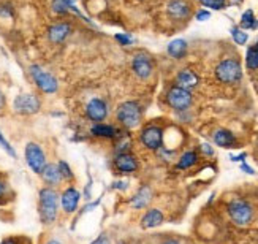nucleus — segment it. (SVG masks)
Segmentation results:
<instances>
[{
    "label": "nucleus",
    "instance_id": "9b49d317",
    "mask_svg": "<svg viewBox=\"0 0 258 244\" xmlns=\"http://www.w3.org/2000/svg\"><path fill=\"white\" fill-rule=\"evenodd\" d=\"M81 192L78 191L75 186H67L63 191L60 192V198H59V203H60V209L62 213L67 216H72L75 214L78 209H80V203H81Z\"/></svg>",
    "mask_w": 258,
    "mask_h": 244
},
{
    "label": "nucleus",
    "instance_id": "2eb2a0df",
    "mask_svg": "<svg viewBox=\"0 0 258 244\" xmlns=\"http://www.w3.org/2000/svg\"><path fill=\"white\" fill-rule=\"evenodd\" d=\"M154 198V191L149 184H141L138 187V191L132 195V198L128 200V203L133 209L137 211H143L146 208H149L151 202Z\"/></svg>",
    "mask_w": 258,
    "mask_h": 244
},
{
    "label": "nucleus",
    "instance_id": "c9c22d12",
    "mask_svg": "<svg viewBox=\"0 0 258 244\" xmlns=\"http://www.w3.org/2000/svg\"><path fill=\"white\" fill-rule=\"evenodd\" d=\"M91 244H111V236H109V233L103 231V233H100V235L92 239Z\"/></svg>",
    "mask_w": 258,
    "mask_h": 244
},
{
    "label": "nucleus",
    "instance_id": "c756f323",
    "mask_svg": "<svg viewBox=\"0 0 258 244\" xmlns=\"http://www.w3.org/2000/svg\"><path fill=\"white\" fill-rule=\"evenodd\" d=\"M231 37H233V40L236 41L238 44H245V43H247V40H249V35L241 27H233L231 29Z\"/></svg>",
    "mask_w": 258,
    "mask_h": 244
},
{
    "label": "nucleus",
    "instance_id": "6ab92c4d",
    "mask_svg": "<svg viewBox=\"0 0 258 244\" xmlns=\"http://www.w3.org/2000/svg\"><path fill=\"white\" fill-rule=\"evenodd\" d=\"M40 177L48 187H57V186H60L63 182L57 163H52V162L46 163V166H44L43 171L40 173Z\"/></svg>",
    "mask_w": 258,
    "mask_h": 244
},
{
    "label": "nucleus",
    "instance_id": "ddd939ff",
    "mask_svg": "<svg viewBox=\"0 0 258 244\" xmlns=\"http://www.w3.org/2000/svg\"><path fill=\"white\" fill-rule=\"evenodd\" d=\"M132 70L137 75L140 80H148L151 78L152 72H154V60L152 57L144 51L135 52L132 57Z\"/></svg>",
    "mask_w": 258,
    "mask_h": 244
},
{
    "label": "nucleus",
    "instance_id": "423d86ee",
    "mask_svg": "<svg viewBox=\"0 0 258 244\" xmlns=\"http://www.w3.org/2000/svg\"><path fill=\"white\" fill-rule=\"evenodd\" d=\"M29 73L32 81L35 83V86L40 89L44 94H54L59 91V81L54 75H51L49 72H46L40 65H30L29 67Z\"/></svg>",
    "mask_w": 258,
    "mask_h": 244
},
{
    "label": "nucleus",
    "instance_id": "4c0bfd02",
    "mask_svg": "<svg viewBox=\"0 0 258 244\" xmlns=\"http://www.w3.org/2000/svg\"><path fill=\"white\" fill-rule=\"evenodd\" d=\"M0 16H2V18H11V16H13V8H11V5H2V7H0Z\"/></svg>",
    "mask_w": 258,
    "mask_h": 244
},
{
    "label": "nucleus",
    "instance_id": "7c9ffc66",
    "mask_svg": "<svg viewBox=\"0 0 258 244\" xmlns=\"http://www.w3.org/2000/svg\"><path fill=\"white\" fill-rule=\"evenodd\" d=\"M0 146L4 148V151L10 155V157H13V159H16V157H18V154H16L15 148L11 146V144L5 140V137H4V133H2V132H0Z\"/></svg>",
    "mask_w": 258,
    "mask_h": 244
},
{
    "label": "nucleus",
    "instance_id": "4468645a",
    "mask_svg": "<svg viewBox=\"0 0 258 244\" xmlns=\"http://www.w3.org/2000/svg\"><path fill=\"white\" fill-rule=\"evenodd\" d=\"M122 132L120 127L114 124H106V122H94L89 129V135L97 140H109L113 141L119 133Z\"/></svg>",
    "mask_w": 258,
    "mask_h": 244
},
{
    "label": "nucleus",
    "instance_id": "72a5a7b5",
    "mask_svg": "<svg viewBox=\"0 0 258 244\" xmlns=\"http://www.w3.org/2000/svg\"><path fill=\"white\" fill-rule=\"evenodd\" d=\"M0 244H30V241L24 236H7L5 239L0 241Z\"/></svg>",
    "mask_w": 258,
    "mask_h": 244
},
{
    "label": "nucleus",
    "instance_id": "f704fd0d",
    "mask_svg": "<svg viewBox=\"0 0 258 244\" xmlns=\"http://www.w3.org/2000/svg\"><path fill=\"white\" fill-rule=\"evenodd\" d=\"M128 181L127 179H119V181H114L113 184H111V191H119V192H124L128 189Z\"/></svg>",
    "mask_w": 258,
    "mask_h": 244
},
{
    "label": "nucleus",
    "instance_id": "dca6fc26",
    "mask_svg": "<svg viewBox=\"0 0 258 244\" xmlns=\"http://www.w3.org/2000/svg\"><path fill=\"white\" fill-rule=\"evenodd\" d=\"M73 33V26L67 21L54 22V24L48 29V38L54 44H60Z\"/></svg>",
    "mask_w": 258,
    "mask_h": 244
},
{
    "label": "nucleus",
    "instance_id": "473e14b6",
    "mask_svg": "<svg viewBox=\"0 0 258 244\" xmlns=\"http://www.w3.org/2000/svg\"><path fill=\"white\" fill-rule=\"evenodd\" d=\"M201 4L212 10H223L225 8V0H201Z\"/></svg>",
    "mask_w": 258,
    "mask_h": 244
},
{
    "label": "nucleus",
    "instance_id": "39448f33",
    "mask_svg": "<svg viewBox=\"0 0 258 244\" xmlns=\"http://www.w3.org/2000/svg\"><path fill=\"white\" fill-rule=\"evenodd\" d=\"M216 78L223 84H236L242 80V67L236 59H223L216 67Z\"/></svg>",
    "mask_w": 258,
    "mask_h": 244
},
{
    "label": "nucleus",
    "instance_id": "f257e3e1",
    "mask_svg": "<svg viewBox=\"0 0 258 244\" xmlns=\"http://www.w3.org/2000/svg\"><path fill=\"white\" fill-rule=\"evenodd\" d=\"M60 194L55 187L44 186L38 192V216L43 225L51 227L59 219Z\"/></svg>",
    "mask_w": 258,
    "mask_h": 244
},
{
    "label": "nucleus",
    "instance_id": "ea45409f",
    "mask_svg": "<svg viewBox=\"0 0 258 244\" xmlns=\"http://www.w3.org/2000/svg\"><path fill=\"white\" fill-rule=\"evenodd\" d=\"M195 18H197V21L203 22V21H208L211 18V13L208 10H198V13L195 15Z\"/></svg>",
    "mask_w": 258,
    "mask_h": 244
},
{
    "label": "nucleus",
    "instance_id": "f03ea898",
    "mask_svg": "<svg viewBox=\"0 0 258 244\" xmlns=\"http://www.w3.org/2000/svg\"><path fill=\"white\" fill-rule=\"evenodd\" d=\"M116 122L122 130L132 132L138 129L143 122V106L137 100L122 102L116 109Z\"/></svg>",
    "mask_w": 258,
    "mask_h": 244
},
{
    "label": "nucleus",
    "instance_id": "2f4dec72",
    "mask_svg": "<svg viewBox=\"0 0 258 244\" xmlns=\"http://www.w3.org/2000/svg\"><path fill=\"white\" fill-rule=\"evenodd\" d=\"M114 38L119 44H122V46H130V44L135 43V38L130 35V33H116Z\"/></svg>",
    "mask_w": 258,
    "mask_h": 244
},
{
    "label": "nucleus",
    "instance_id": "e433bc0d",
    "mask_svg": "<svg viewBox=\"0 0 258 244\" xmlns=\"http://www.w3.org/2000/svg\"><path fill=\"white\" fill-rule=\"evenodd\" d=\"M98 205H100V200H94V202H89L86 206H83V208H81V214L91 213V211H92V209H95Z\"/></svg>",
    "mask_w": 258,
    "mask_h": 244
},
{
    "label": "nucleus",
    "instance_id": "412c9836",
    "mask_svg": "<svg viewBox=\"0 0 258 244\" xmlns=\"http://www.w3.org/2000/svg\"><path fill=\"white\" fill-rule=\"evenodd\" d=\"M212 141L216 143V146L223 148V149H231L238 144L236 137H234L233 132H230L228 129H217L212 133Z\"/></svg>",
    "mask_w": 258,
    "mask_h": 244
},
{
    "label": "nucleus",
    "instance_id": "49530a36",
    "mask_svg": "<svg viewBox=\"0 0 258 244\" xmlns=\"http://www.w3.org/2000/svg\"><path fill=\"white\" fill-rule=\"evenodd\" d=\"M255 48H256V49H258V41H256V44H255Z\"/></svg>",
    "mask_w": 258,
    "mask_h": 244
},
{
    "label": "nucleus",
    "instance_id": "a211bd4d",
    "mask_svg": "<svg viewBox=\"0 0 258 244\" xmlns=\"http://www.w3.org/2000/svg\"><path fill=\"white\" fill-rule=\"evenodd\" d=\"M165 220V214L163 211L159 208H148V211L143 214L141 220H140V225L144 230H149V228H155L163 224Z\"/></svg>",
    "mask_w": 258,
    "mask_h": 244
},
{
    "label": "nucleus",
    "instance_id": "a878e982",
    "mask_svg": "<svg viewBox=\"0 0 258 244\" xmlns=\"http://www.w3.org/2000/svg\"><path fill=\"white\" fill-rule=\"evenodd\" d=\"M258 27V21L255 19V15L252 10L244 11V15L241 16V29L242 30H255Z\"/></svg>",
    "mask_w": 258,
    "mask_h": 244
},
{
    "label": "nucleus",
    "instance_id": "37998d69",
    "mask_svg": "<svg viewBox=\"0 0 258 244\" xmlns=\"http://www.w3.org/2000/svg\"><path fill=\"white\" fill-rule=\"evenodd\" d=\"M160 244H182V242L179 241L177 238H166V239H163Z\"/></svg>",
    "mask_w": 258,
    "mask_h": 244
},
{
    "label": "nucleus",
    "instance_id": "393cba45",
    "mask_svg": "<svg viewBox=\"0 0 258 244\" xmlns=\"http://www.w3.org/2000/svg\"><path fill=\"white\" fill-rule=\"evenodd\" d=\"M73 5H75V0H52L51 8L55 15L63 16L69 13V11H72Z\"/></svg>",
    "mask_w": 258,
    "mask_h": 244
},
{
    "label": "nucleus",
    "instance_id": "0eeeda50",
    "mask_svg": "<svg viewBox=\"0 0 258 244\" xmlns=\"http://www.w3.org/2000/svg\"><path fill=\"white\" fill-rule=\"evenodd\" d=\"M24 159L29 168L40 176V173L43 171V168L48 163V155L44 152L43 146L35 141H29L24 148Z\"/></svg>",
    "mask_w": 258,
    "mask_h": 244
},
{
    "label": "nucleus",
    "instance_id": "f3484780",
    "mask_svg": "<svg viewBox=\"0 0 258 244\" xmlns=\"http://www.w3.org/2000/svg\"><path fill=\"white\" fill-rule=\"evenodd\" d=\"M166 13L174 21H185L190 18L192 7H190L187 0H171L166 7Z\"/></svg>",
    "mask_w": 258,
    "mask_h": 244
},
{
    "label": "nucleus",
    "instance_id": "de8ad7c7",
    "mask_svg": "<svg viewBox=\"0 0 258 244\" xmlns=\"http://www.w3.org/2000/svg\"><path fill=\"white\" fill-rule=\"evenodd\" d=\"M236 2H242V0H236Z\"/></svg>",
    "mask_w": 258,
    "mask_h": 244
},
{
    "label": "nucleus",
    "instance_id": "a18cd8bd",
    "mask_svg": "<svg viewBox=\"0 0 258 244\" xmlns=\"http://www.w3.org/2000/svg\"><path fill=\"white\" fill-rule=\"evenodd\" d=\"M44 244H63L60 239H49V241H46Z\"/></svg>",
    "mask_w": 258,
    "mask_h": 244
},
{
    "label": "nucleus",
    "instance_id": "20e7f679",
    "mask_svg": "<svg viewBox=\"0 0 258 244\" xmlns=\"http://www.w3.org/2000/svg\"><path fill=\"white\" fill-rule=\"evenodd\" d=\"M138 140L141 143V146L148 151L157 152L163 146V140H165V132L160 126L155 124H146L141 127L138 133Z\"/></svg>",
    "mask_w": 258,
    "mask_h": 244
},
{
    "label": "nucleus",
    "instance_id": "b1692460",
    "mask_svg": "<svg viewBox=\"0 0 258 244\" xmlns=\"http://www.w3.org/2000/svg\"><path fill=\"white\" fill-rule=\"evenodd\" d=\"M168 54L171 55L173 59H182L184 55L187 54V41L182 38L173 40L170 44H168Z\"/></svg>",
    "mask_w": 258,
    "mask_h": 244
},
{
    "label": "nucleus",
    "instance_id": "aec40b11",
    "mask_svg": "<svg viewBox=\"0 0 258 244\" xmlns=\"http://www.w3.org/2000/svg\"><path fill=\"white\" fill-rule=\"evenodd\" d=\"M128 152H133V138L130 135V132L122 130L113 140V155L128 154Z\"/></svg>",
    "mask_w": 258,
    "mask_h": 244
},
{
    "label": "nucleus",
    "instance_id": "79ce46f5",
    "mask_svg": "<svg viewBox=\"0 0 258 244\" xmlns=\"http://www.w3.org/2000/svg\"><path fill=\"white\" fill-rule=\"evenodd\" d=\"M239 168H241V171H244V173H247V174H255V170L252 168V166H249L245 162H242L241 165H239Z\"/></svg>",
    "mask_w": 258,
    "mask_h": 244
},
{
    "label": "nucleus",
    "instance_id": "7ed1b4c3",
    "mask_svg": "<svg viewBox=\"0 0 258 244\" xmlns=\"http://www.w3.org/2000/svg\"><path fill=\"white\" fill-rule=\"evenodd\" d=\"M227 213L236 227H249L255 219V208L244 198H233L227 205Z\"/></svg>",
    "mask_w": 258,
    "mask_h": 244
},
{
    "label": "nucleus",
    "instance_id": "4be33fe9",
    "mask_svg": "<svg viewBox=\"0 0 258 244\" xmlns=\"http://www.w3.org/2000/svg\"><path fill=\"white\" fill-rule=\"evenodd\" d=\"M198 83H200L198 75L194 70H188V69L181 70L176 76V86L185 89V91H192V89L198 86Z\"/></svg>",
    "mask_w": 258,
    "mask_h": 244
},
{
    "label": "nucleus",
    "instance_id": "1a4fd4ad",
    "mask_svg": "<svg viewBox=\"0 0 258 244\" xmlns=\"http://www.w3.org/2000/svg\"><path fill=\"white\" fill-rule=\"evenodd\" d=\"M166 103L170 105L173 109L182 113V111H187L194 103V97L190 91H185L182 87L173 86L170 91L166 92Z\"/></svg>",
    "mask_w": 258,
    "mask_h": 244
},
{
    "label": "nucleus",
    "instance_id": "c85d7f7f",
    "mask_svg": "<svg viewBox=\"0 0 258 244\" xmlns=\"http://www.w3.org/2000/svg\"><path fill=\"white\" fill-rule=\"evenodd\" d=\"M10 194H11V187H10L8 181L5 179V177L0 176V205L7 202Z\"/></svg>",
    "mask_w": 258,
    "mask_h": 244
},
{
    "label": "nucleus",
    "instance_id": "09e8293b",
    "mask_svg": "<svg viewBox=\"0 0 258 244\" xmlns=\"http://www.w3.org/2000/svg\"><path fill=\"white\" fill-rule=\"evenodd\" d=\"M256 222H258V219H256Z\"/></svg>",
    "mask_w": 258,
    "mask_h": 244
},
{
    "label": "nucleus",
    "instance_id": "f8f14e48",
    "mask_svg": "<svg viewBox=\"0 0 258 244\" xmlns=\"http://www.w3.org/2000/svg\"><path fill=\"white\" fill-rule=\"evenodd\" d=\"M84 114L94 124V122H103L109 114L108 102L102 97H92L84 106Z\"/></svg>",
    "mask_w": 258,
    "mask_h": 244
},
{
    "label": "nucleus",
    "instance_id": "6e6552de",
    "mask_svg": "<svg viewBox=\"0 0 258 244\" xmlns=\"http://www.w3.org/2000/svg\"><path fill=\"white\" fill-rule=\"evenodd\" d=\"M111 166L116 174L119 176H130L135 174L140 170V160L133 152L128 154H119L113 157V162H111Z\"/></svg>",
    "mask_w": 258,
    "mask_h": 244
},
{
    "label": "nucleus",
    "instance_id": "5701e85b",
    "mask_svg": "<svg viewBox=\"0 0 258 244\" xmlns=\"http://www.w3.org/2000/svg\"><path fill=\"white\" fill-rule=\"evenodd\" d=\"M200 162V155L197 151L190 149V151H185L179 155V159L176 162V168L177 170H190L194 168V166Z\"/></svg>",
    "mask_w": 258,
    "mask_h": 244
},
{
    "label": "nucleus",
    "instance_id": "58836bf2",
    "mask_svg": "<svg viewBox=\"0 0 258 244\" xmlns=\"http://www.w3.org/2000/svg\"><path fill=\"white\" fill-rule=\"evenodd\" d=\"M200 151L203 152L205 155H208V157H212V155H214V148L211 146V144H208V143H203L200 146Z\"/></svg>",
    "mask_w": 258,
    "mask_h": 244
},
{
    "label": "nucleus",
    "instance_id": "c03bdc74",
    "mask_svg": "<svg viewBox=\"0 0 258 244\" xmlns=\"http://www.w3.org/2000/svg\"><path fill=\"white\" fill-rule=\"evenodd\" d=\"M4 106H5V95L2 92V89H0V111L4 109Z\"/></svg>",
    "mask_w": 258,
    "mask_h": 244
},
{
    "label": "nucleus",
    "instance_id": "bb28decb",
    "mask_svg": "<svg viewBox=\"0 0 258 244\" xmlns=\"http://www.w3.org/2000/svg\"><path fill=\"white\" fill-rule=\"evenodd\" d=\"M57 166H59V171H60V176H62L63 182H73L75 181V173H73V168H72V165L69 162H67V160H59Z\"/></svg>",
    "mask_w": 258,
    "mask_h": 244
},
{
    "label": "nucleus",
    "instance_id": "9d476101",
    "mask_svg": "<svg viewBox=\"0 0 258 244\" xmlns=\"http://www.w3.org/2000/svg\"><path fill=\"white\" fill-rule=\"evenodd\" d=\"M41 108V102L40 98L35 94H19L15 97L13 100V109L15 113L21 114V116H32L37 114Z\"/></svg>",
    "mask_w": 258,
    "mask_h": 244
},
{
    "label": "nucleus",
    "instance_id": "a19ab883",
    "mask_svg": "<svg viewBox=\"0 0 258 244\" xmlns=\"http://www.w3.org/2000/svg\"><path fill=\"white\" fill-rule=\"evenodd\" d=\"M231 162H245V159H247V154L245 152H241V154H238V155H231Z\"/></svg>",
    "mask_w": 258,
    "mask_h": 244
},
{
    "label": "nucleus",
    "instance_id": "cd10ccee",
    "mask_svg": "<svg viewBox=\"0 0 258 244\" xmlns=\"http://www.w3.org/2000/svg\"><path fill=\"white\" fill-rule=\"evenodd\" d=\"M245 64H247L249 70H256L258 69V49L255 46H250L245 54Z\"/></svg>",
    "mask_w": 258,
    "mask_h": 244
}]
</instances>
